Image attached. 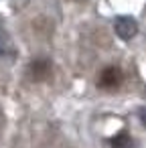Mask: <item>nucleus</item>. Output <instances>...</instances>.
Here are the masks:
<instances>
[{
  "mask_svg": "<svg viewBox=\"0 0 146 148\" xmlns=\"http://www.w3.org/2000/svg\"><path fill=\"white\" fill-rule=\"evenodd\" d=\"M122 79H124L122 69L116 67V65H110V67H106V69L101 71V75H99V85L106 87V89H112V87H118V85L122 83Z\"/></svg>",
  "mask_w": 146,
  "mask_h": 148,
  "instance_id": "obj_1",
  "label": "nucleus"
}]
</instances>
